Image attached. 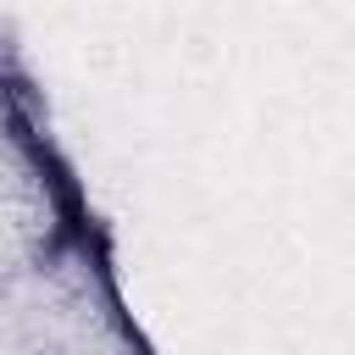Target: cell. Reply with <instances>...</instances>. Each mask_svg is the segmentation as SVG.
Returning <instances> with one entry per match:
<instances>
[{
  "label": "cell",
  "instance_id": "obj_1",
  "mask_svg": "<svg viewBox=\"0 0 355 355\" xmlns=\"http://www.w3.org/2000/svg\"><path fill=\"white\" fill-rule=\"evenodd\" d=\"M0 300H6V283H0Z\"/></svg>",
  "mask_w": 355,
  "mask_h": 355
}]
</instances>
